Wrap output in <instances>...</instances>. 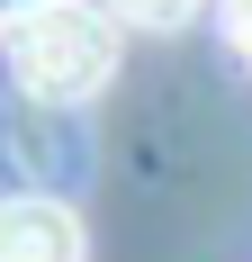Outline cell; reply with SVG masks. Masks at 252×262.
Wrapping results in <instances>:
<instances>
[{"mask_svg": "<svg viewBox=\"0 0 252 262\" xmlns=\"http://www.w3.org/2000/svg\"><path fill=\"white\" fill-rule=\"evenodd\" d=\"M117 9H81V0H45V9H27L18 27H9V73H18L27 100L45 108H81L99 100L108 81H117Z\"/></svg>", "mask_w": 252, "mask_h": 262, "instance_id": "cell-1", "label": "cell"}, {"mask_svg": "<svg viewBox=\"0 0 252 262\" xmlns=\"http://www.w3.org/2000/svg\"><path fill=\"white\" fill-rule=\"evenodd\" d=\"M0 262H81V217L63 199H0Z\"/></svg>", "mask_w": 252, "mask_h": 262, "instance_id": "cell-2", "label": "cell"}, {"mask_svg": "<svg viewBox=\"0 0 252 262\" xmlns=\"http://www.w3.org/2000/svg\"><path fill=\"white\" fill-rule=\"evenodd\" d=\"M117 27H144V36H180V27L198 18V0H108Z\"/></svg>", "mask_w": 252, "mask_h": 262, "instance_id": "cell-3", "label": "cell"}, {"mask_svg": "<svg viewBox=\"0 0 252 262\" xmlns=\"http://www.w3.org/2000/svg\"><path fill=\"white\" fill-rule=\"evenodd\" d=\"M225 27H234V46H243V63H252V0H225Z\"/></svg>", "mask_w": 252, "mask_h": 262, "instance_id": "cell-4", "label": "cell"}, {"mask_svg": "<svg viewBox=\"0 0 252 262\" xmlns=\"http://www.w3.org/2000/svg\"><path fill=\"white\" fill-rule=\"evenodd\" d=\"M27 9H45V0H0V36H9V27H18Z\"/></svg>", "mask_w": 252, "mask_h": 262, "instance_id": "cell-5", "label": "cell"}]
</instances>
